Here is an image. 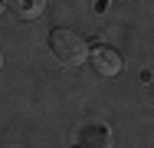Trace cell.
<instances>
[{"label":"cell","mask_w":154,"mask_h":148,"mask_svg":"<svg viewBox=\"0 0 154 148\" xmlns=\"http://www.w3.org/2000/svg\"><path fill=\"white\" fill-rule=\"evenodd\" d=\"M75 148H82V145H75Z\"/></svg>","instance_id":"52a82bcc"},{"label":"cell","mask_w":154,"mask_h":148,"mask_svg":"<svg viewBox=\"0 0 154 148\" xmlns=\"http://www.w3.org/2000/svg\"><path fill=\"white\" fill-rule=\"evenodd\" d=\"M85 63L92 66V72L102 76V79H112V76L122 72V56H118V50H112L108 43H95V46H89Z\"/></svg>","instance_id":"7a4b0ae2"},{"label":"cell","mask_w":154,"mask_h":148,"mask_svg":"<svg viewBox=\"0 0 154 148\" xmlns=\"http://www.w3.org/2000/svg\"><path fill=\"white\" fill-rule=\"evenodd\" d=\"M3 10H7V3H3V0H0V13H3Z\"/></svg>","instance_id":"5b68a950"},{"label":"cell","mask_w":154,"mask_h":148,"mask_svg":"<svg viewBox=\"0 0 154 148\" xmlns=\"http://www.w3.org/2000/svg\"><path fill=\"white\" fill-rule=\"evenodd\" d=\"M0 69H3V53H0Z\"/></svg>","instance_id":"8992f818"},{"label":"cell","mask_w":154,"mask_h":148,"mask_svg":"<svg viewBox=\"0 0 154 148\" xmlns=\"http://www.w3.org/2000/svg\"><path fill=\"white\" fill-rule=\"evenodd\" d=\"M79 145L82 148H112V132L105 125H85Z\"/></svg>","instance_id":"277c9868"},{"label":"cell","mask_w":154,"mask_h":148,"mask_svg":"<svg viewBox=\"0 0 154 148\" xmlns=\"http://www.w3.org/2000/svg\"><path fill=\"white\" fill-rule=\"evenodd\" d=\"M49 50H53L56 63H62V66H82L89 56V43L69 27H56L49 33Z\"/></svg>","instance_id":"6da1fadb"},{"label":"cell","mask_w":154,"mask_h":148,"mask_svg":"<svg viewBox=\"0 0 154 148\" xmlns=\"http://www.w3.org/2000/svg\"><path fill=\"white\" fill-rule=\"evenodd\" d=\"M3 3L17 20H36L46 10V0H3Z\"/></svg>","instance_id":"3957f363"}]
</instances>
